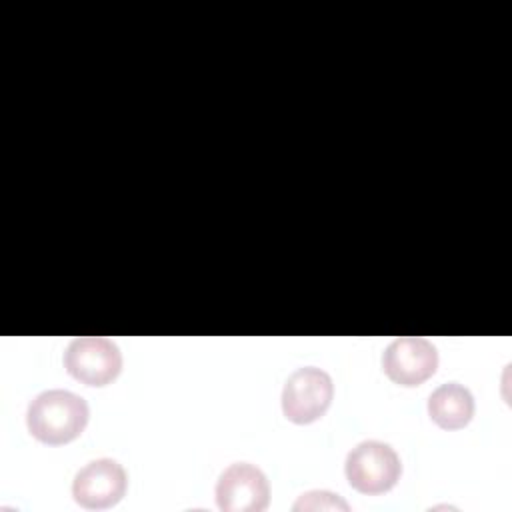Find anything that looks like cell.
<instances>
[{
    "mask_svg": "<svg viewBox=\"0 0 512 512\" xmlns=\"http://www.w3.org/2000/svg\"><path fill=\"white\" fill-rule=\"evenodd\" d=\"M88 416V404L82 396L68 390H46L30 402L26 424L36 440L58 446L78 438Z\"/></svg>",
    "mask_w": 512,
    "mask_h": 512,
    "instance_id": "6da1fadb",
    "label": "cell"
},
{
    "mask_svg": "<svg viewBox=\"0 0 512 512\" xmlns=\"http://www.w3.org/2000/svg\"><path fill=\"white\" fill-rule=\"evenodd\" d=\"M346 478L362 494H382L396 486L402 464L394 448L378 440H364L346 456Z\"/></svg>",
    "mask_w": 512,
    "mask_h": 512,
    "instance_id": "7a4b0ae2",
    "label": "cell"
},
{
    "mask_svg": "<svg viewBox=\"0 0 512 512\" xmlns=\"http://www.w3.org/2000/svg\"><path fill=\"white\" fill-rule=\"evenodd\" d=\"M64 368L86 386H106L122 370V352L116 342L102 336L74 338L64 352Z\"/></svg>",
    "mask_w": 512,
    "mask_h": 512,
    "instance_id": "3957f363",
    "label": "cell"
},
{
    "mask_svg": "<svg viewBox=\"0 0 512 512\" xmlns=\"http://www.w3.org/2000/svg\"><path fill=\"white\" fill-rule=\"evenodd\" d=\"M332 396V378L316 366H304L292 372L284 384L282 412L294 424H310L326 414Z\"/></svg>",
    "mask_w": 512,
    "mask_h": 512,
    "instance_id": "277c9868",
    "label": "cell"
},
{
    "mask_svg": "<svg viewBox=\"0 0 512 512\" xmlns=\"http://www.w3.org/2000/svg\"><path fill=\"white\" fill-rule=\"evenodd\" d=\"M216 502L224 512H262L270 502L264 472L248 462L230 464L218 478Z\"/></svg>",
    "mask_w": 512,
    "mask_h": 512,
    "instance_id": "5b68a950",
    "label": "cell"
},
{
    "mask_svg": "<svg viewBox=\"0 0 512 512\" xmlns=\"http://www.w3.org/2000/svg\"><path fill=\"white\" fill-rule=\"evenodd\" d=\"M438 366L436 346L418 336H402L390 342L382 354L386 376L400 386H418L428 380Z\"/></svg>",
    "mask_w": 512,
    "mask_h": 512,
    "instance_id": "8992f818",
    "label": "cell"
},
{
    "mask_svg": "<svg viewBox=\"0 0 512 512\" xmlns=\"http://www.w3.org/2000/svg\"><path fill=\"white\" fill-rule=\"evenodd\" d=\"M126 472L112 458L88 462L72 482L74 500L88 510H104L118 504L126 492Z\"/></svg>",
    "mask_w": 512,
    "mask_h": 512,
    "instance_id": "52a82bcc",
    "label": "cell"
},
{
    "mask_svg": "<svg viewBox=\"0 0 512 512\" xmlns=\"http://www.w3.org/2000/svg\"><path fill=\"white\" fill-rule=\"evenodd\" d=\"M428 414L444 430L464 428L472 420L474 398L462 384H442L428 398Z\"/></svg>",
    "mask_w": 512,
    "mask_h": 512,
    "instance_id": "ba28073f",
    "label": "cell"
},
{
    "mask_svg": "<svg viewBox=\"0 0 512 512\" xmlns=\"http://www.w3.org/2000/svg\"><path fill=\"white\" fill-rule=\"evenodd\" d=\"M296 512L302 510H350V506L336 494L326 492V490H312L306 492L298 498V502L294 504Z\"/></svg>",
    "mask_w": 512,
    "mask_h": 512,
    "instance_id": "9c48e42d",
    "label": "cell"
}]
</instances>
